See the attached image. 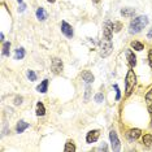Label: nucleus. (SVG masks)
I'll list each match as a JSON object with an SVG mask.
<instances>
[{"label":"nucleus","mask_w":152,"mask_h":152,"mask_svg":"<svg viewBox=\"0 0 152 152\" xmlns=\"http://www.w3.org/2000/svg\"><path fill=\"white\" fill-rule=\"evenodd\" d=\"M147 23H148V18L146 16H139V17H137V18H134L133 21L130 22V26H129L130 34L140 33L142 30L147 26Z\"/></svg>","instance_id":"nucleus-1"},{"label":"nucleus","mask_w":152,"mask_h":152,"mask_svg":"<svg viewBox=\"0 0 152 152\" xmlns=\"http://www.w3.org/2000/svg\"><path fill=\"white\" fill-rule=\"evenodd\" d=\"M135 83H137V75H135V73H134V70H131V69H130V70L127 72L126 78H125V85H126L125 91H126V96H129L131 92H133L134 87H135Z\"/></svg>","instance_id":"nucleus-2"},{"label":"nucleus","mask_w":152,"mask_h":152,"mask_svg":"<svg viewBox=\"0 0 152 152\" xmlns=\"http://www.w3.org/2000/svg\"><path fill=\"white\" fill-rule=\"evenodd\" d=\"M112 50H113L112 42H110L109 39L103 38V40L100 42V56H102V57H107L110 52H112Z\"/></svg>","instance_id":"nucleus-3"},{"label":"nucleus","mask_w":152,"mask_h":152,"mask_svg":"<svg viewBox=\"0 0 152 152\" xmlns=\"http://www.w3.org/2000/svg\"><path fill=\"white\" fill-rule=\"evenodd\" d=\"M109 139H110V144H112V150L113 151H120L121 150V143L120 139L117 137V133L115 130H112L109 133Z\"/></svg>","instance_id":"nucleus-4"},{"label":"nucleus","mask_w":152,"mask_h":152,"mask_svg":"<svg viewBox=\"0 0 152 152\" xmlns=\"http://www.w3.org/2000/svg\"><path fill=\"white\" fill-rule=\"evenodd\" d=\"M112 34H113V23L110 21H105L103 25V38L105 39H112Z\"/></svg>","instance_id":"nucleus-5"},{"label":"nucleus","mask_w":152,"mask_h":152,"mask_svg":"<svg viewBox=\"0 0 152 152\" xmlns=\"http://www.w3.org/2000/svg\"><path fill=\"white\" fill-rule=\"evenodd\" d=\"M63 68H64V65L60 58H57V57L52 58V61H51V69H52V72L55 74H60L63 72Z\"/></svg>","instance_id":"nucleus-6"},{"label":"nucleus","mask_w":152,"mask_h":152,"mask_svg":"<svg viewBox=\"0 0 152 152\" xmlns=\"http://www.w3.org/2000/svg\"><path fill=\"white\" fill-rule=\"evenodd\" d=\"M99 137H100V130H91L86 135V142L87 143H95L99 139Z\"/></svg>","instance_id":"nucleus-7"},{"label":"nucleus","mask_w":152,"mask_h":152,"mask_svg":"<svg viewBox=\"0 0 152 152\" xmlns=\"http://www.w3.org/2000/svg\"><path fill=\"white\" fill-rule=\"evenodd\" d=\"M61 31H63L64 35L68 37V38H72V37H73V27L69 25L68 22H65V21L61 22Z\"/></svg>","instance_id":"nucleus-8"},{"label":"nucleus","mask_w":152,"mask_h":152,"mask_svg":"<svg viewBox=\"0 0 152 152\" xmlns=\"http://www.w3.org/2000/svg\"><path fill=\"white\" fill-rule=\"evenodd\" d=\"M125 55H126L127 63H129L130 68H134L137 65V57H135V55L133 53V51H131V50H126L125 51Z\"/></svg>","instance_id":"nucleus-9"},{"label":"nucleus","mask_w":152,"mask_h":152,"mask_svg":"<svg viewBox=\"0 0 152 152\" xmlns=\"http://www.w3.org/2000/svg\"><path fill=\"white\" fill-rule=\"evenodd\" d=\"M140 135H142V131L139 129H131V130L127 131V134H126V137L129 140H135Z\"/></svg>","instance_id":"nucleus-10"},{"label":"nucleus","mask_w":152,"mask_h":152,"mask_svg":"<svg viewBox=\"0 0 152 152\" xmlns=\"http://www.w3.org/2000/svg\"><path fill=\"white\" fill-rule=\"evenodd\" d=\"M81 77L82 79L86 82V83H92L94 82V75H92V73L90 70H85V72H82V74H81Z\"/></svg>","instance_id":"nucleus-11"},{"label":"nucleus","mask_w":152,"mask_h":152,"mask_svg":"<svg viewBox=\"0 0 152 152\" xmlns=\"http://www.w3.org/2000/svg\"><path fill=\"white\" fill-rule=\"evenodd\" d=\"M146 104H147V109L150 112V115H152V87L146 94Z\"/></svg>","instance_id":"nucleus-12"},{"label":"nucleus","mask_w":152,"mask_h":152,"mask_svg":"<svg viewBox=\"0 0 152 152\" xmlns=\"http://www.w3.org/2000/svg\"><path fill=\"white\" fill-rule=\"evenodd\" d=\"M47 12L44 11V8H38L37 9V18L39 20V21H44V20H47Z\"/></svg>","instance_id":"nucleus-13"},{"label":"nucleus","mask_w":152,"mask_h":152,"mask_svg":"<svg viewBox=\"0 0 152 152\" xmlns=\"http://www.w3.org/2000/svg\"><path fill=\"white\" fill-rule=\"evenodd\" d=\"M134 15H135V9L134 8H124V9H121V16H124V17H133Z\"/></svg>","instance_id":"nucleus-14"},{"label":"nucleus","mask_w":152,"mask_h":152,"mask_svg":"<svg viewBox=\"0 0 152 152\" xmlns=\"http://www.w3.org/2000/svg\"><path fill=\"white\" fill-rule=\"evenodd\" d=\"M27 127H29V124L25 122V121H20L16 126V130H17V133H23Z\"/></svg>","instance_id":"nucleus-15"},{"label":"nucleus","mask_w":152,"mask_h":152,"mask_svg":"<svg viewBox=\"0 0 152 152\" xmlns=\"http://www.w3.org/2000/svg\"><path fill=\"white\" fill-rule=\"evenodd\" d=\"M47 88H48V79H44L42 83L37 87V91L40 92V94H44V92H47Z\"/></svg>","instance_id":"nucleus-16"},{"label":"nucleus","mask_w":152,"mask_h":152,"mask_svg":"<svg viewBox=\"0 0 152 152\" xmlns=\"http://www.w3.org/2000/svg\"><path fill=\"white\" fill-rule=\"evenodd\" d=\"M35 113H37V116H44L46 115V108H44V105H43V103H38L37 104V110H35Z\"/></svg>","instance_id":"nucleus-17"},{"label":"nucleus","mask_w":152,"mask_h":152,"mask_svg":"<svg viewBox=\"0 0 152 152\" xmlns=\"http://www.w3.org/2000/svg\"><path fill=\"white\" fill-rule=\"evenodd\" d=\"M64 151H65V152H74V151H75V146H74L73 140H68L66 143H65Z\"/></svg>","instance_id":"nucleus-18"},{"label":"nucleus","mask_w":152,"mask_h":152,"mask_svg":"<svg viewBox=\"0 0 152 152\" xmlns=\"http://www.w3.org/2000/svg\"><path fill=\"white\" fill-rule=\"evenodd\" d=\"M23 56H25V50H23V48H17L16 53H15V58H16V60H22Z\"/></svg>","instance_id":"nucleus-19"},{"label":"nucleus","mask_w":152,"mask_h":152,"mask_svg":"<svg viewBox=\"0 0 152 152\" xmlns=\"http://www.w3.org/2000/svg\"><path fill=\"white\" fill-rule=\"evenodd\" d=\"M143 144L147 147H150L152 144V134H146V135L143 137Z\"/></svg>","instance_id":"nucleus-20"},{"label":"nucleus","mask_w":152,"mask_h":152,"mask_svg":"<svg viewBox=\"0 0 152 152\" xmlns=\"http://www.w3.org/2000/svg\"><path fill=\"white\" fill-rule=\"evenodd\" d=\"M131 47H133L134 50H137V51H142L144 48L143 44H142L140 42H138V40H134V42H131Z\"/></svg>","instance_id":"nucleus-21"},{"label":"nucleus","mask_w":152,"mask_h":152,"mask_svg":"<svg viewBox=\"0 0 152 152\" xmlns=\"http://www.w3.org/2000/svg\"><path fill=\"white\" fill-rule=\"evenodd\" d=\"M9 48H11V43L5 42L4 46H3V55L4 56H9Z\"/></svg>","instance_id":"nucleus-22"},{"label":"nucleus","mask_w":152,"mask_h":152,"mask_svg":"<svg viewBox=\"0 0 152 152\" xmlns=\"http://www.w3.org/2000/svg\"><path fill=\"white\" fill-rule=\"evenodd\" d=\"M27 78H29L30 81H37V74L34 73V70H29V72H27Z\"/></svg>","instance_id":"nucleus-23"},{"label":"nucleus","mask_w":152,"mask_h":152,"mask_svg":"<svg viewBox=\"0 0 152 152\" xmlns=\"http://www.w3.org/2000/svg\"><path fill=\"white\" fill-rule=\"evenodd\" d=\"M103 99H104V96H103L102 92H99V94H96V95H95V102L102 103V102H103Z\"/></svg>","instance_id":"nucleus-24"},{"label":"nucleus","mask_w":152,"mask_h":152,"mask_svg":"<svg viewBox=\"0 0 152 152\" xmlns=\"http://www.w3.org/2000/svg\"><path fill=\"white\" fill-rule=\"evenodd\" d=\"M115 90H116V100H120L121 99V91H120V88L117 85H115Z\"/></svg>","instance_id":"nucleus-25"},{"label":"nucleus","mask_w":152,"mask_h":152,"mask_svg":"<svg viewBox=\"0 0 152 152\" xmlns=\"http://www.w3.org/2000/svg\"><path fill=\"white\" fill-rule=\"evenodd\" d=\"M113 29H115V31H120L121 30V23L120 22H115L113 23Z\"/></svg>","instance_id":"nucleus-26"},{"label":"nucleus","mask_w":152,"mask_h":152,"mask_svg":"<svg viewBox=\"0 0 152 152\" xmlns=\"http://www.w3.org/2000/svg\"><path fill=\"white\" fill-rule=\"evenodd\" d=\"M21 103H22V96H17L15 99V104L18 105V104H21Z\"/></svg>","instance_id":"nucleus-27"},{"label":"nucleus","mask_w":152,"mask_h":152,"mask_svg":"<svg viewBox=\"0 0 152 152\" xmlns=\"http://www.w3.org/2000/svg\"><path fill=\"white\" fill-rule=\"evenodd\" d=\"M90 91H91V88H90V86H87V87H86V98H85V100H86V102H87V100H88Z\"/></svg>","instance_id":"nucleus-28"},{"label":"nucleus","mask_w":152,"mask_h":152,"mask_svg":"<svg viewBox=\"0 0 152 152\" xmlns=\"http://www.w3.org/2000/svg\"><path fill=\"white\" fill-rule=\"evenodd\" d=\"M148 63H150V66L152 68V50H150V53H148Z\"/></svg>","instance_id":"nucleus-29"},{"label":"nucleus","mask_w":152,"mask_h":152,"mask_svg":"<svg viewBox=\"0 0 152 152\" xmlns=\"http://www.w3.org/2000/svg\"><path fill=\"white\" fill-rule=\"evenodd\" d=\"M25 8H26V5H25V4H22V3H21V7L18 8V12H23V11H25Z\"/></svg>","instance_id":"nucleus-30"},{"label":"nucleus","mask_w":152,"mask_h":152,"mask_svg":"<svg viewBox=\"0 0 152 152\" xmlns=\"http://www.w3.org/2000/svg\"><path fill=\"white\" fill-rule=\"evenodd\" d=\"M99 150H102V151H107V146H105V144H104V143H103V146H102V147H100V148H99Z\"/></svg>","instance_id":"nucleus-31"},{"label":"nucleus","mask_w":152,"mask_h":152,"mask_svg":"<svg viewBox=\"0 0 152 152\" xmlns=\"http://www.w3.org/2000/svg\"><path fill=\"white\" fill-rule=\"evenodd\" d=\"M147 37H148V38H152V27L150 29V31L147 33Z\"/></svg>","instance_id":"nucleus-32"},{"label":"nucleus","mask_w":152,"mask_h":152,"mask_svg":"<svg viewBox=\"0 0 152 152\" xmlns=\"http://www.w3.org/2000/svg\"><path fill=\"white\" fill-rule=\"evenodd\" d=\"M47 1H50V3H55L56 0H47Z\"/></svg>","instance_id":"nucleus-33"},{"label":"nucleus","mask_w":152,"mask_h":152,"mask_svg":"<svg viewBox=\"0 0 152 152\" xmlns=\"http://www.w3.org/2000/svg\"><path fill=\"white\" fill-rule=\"evenodd\" d=\"M92 1H94V3H99L100 0H92Z\"/></svg>","instance_id":"nucleus-34"},{"label":"nucleus","mask_w":152,"mask_h":152,"mask_svg":"<svg viewBox=\"0 0 152 152\" xmlns=\"http://www.w3.org/2000/svg\"><path fill=\"white\" fill-rule=\"evenodd\" d=\"M17 1H18V3H22V0H17Z\"/></svg>","instance_id":"nucleus-35"}]
</instances>
